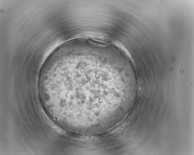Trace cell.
<instances>
[{
    "instance_id": "cell-1",
    "label": "cell",
    "mask_w": 194,
    "mask_h": 155,
    "mask_svg": "<svg viewBox=\"0 0 194 155\" xmlns=\"http://www.w3.org/2000/svg\"><path fill=\"white\" fill-rule=\"evenodd\" d=\"M96 66L70 59L47 72V103L59 123L78 133L102 129L115 103V87Z\"/></svg>"
}]
</instances>
